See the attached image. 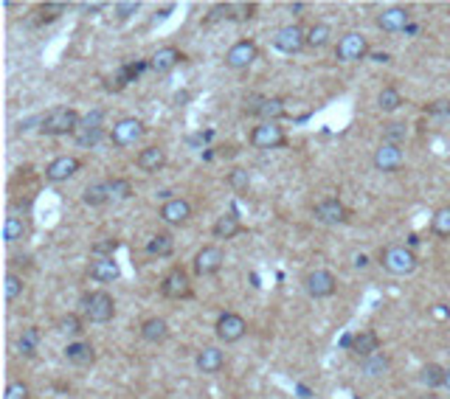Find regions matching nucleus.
Listing matches in <instances>:
<instances>
[{
    "mask_svg": "<svg viewBox=\"0 0 450 399\" xmlns=\"http://www.w3.org/2000/svg\"><path fill=\"white\" fill-rule=\"evenodd\" d=\"M79 113L71 110V107H57L51 110L46 118H43V132L46 135H68V132H76L79 130Z\"/></svg>",
    "mask_w": 450,
    "mask_h": 399,
    "instance_id": "1",
    "label": "nucleus"
},
{
    "mask_svg": "<svg viewBox=\"0 0 450 399\" xmlns=\"http://www.w3.org/2000/svg\"><path fill=\"white\" fill-rule=\"evenodd\" d=\"M380 262H383V267H386L388 273H394V276H408V273H414V267H416V256H414V251L405 248V245H391V248H386L383 256H380Z\"/></svg>",
    "mask_w": 450,
    "mask_h": 399,
    "instance_id": "2",
    "label": "nucleus"
},
{
    "mask_svg": "<svg viewBox=\"0 0 450 399\" xmlns=\"http://www.w3.org/2000/svg\"><path fill=\"white\" fill-rule=\"evenodd\" d=\"M82 312H85V318L93 321V323H107V321H113V315H116V301H113L107 293L82 295Z\"/></svg>",
    "mask_w": 450,
    "mask_h": 399,
    "instance_id": "3",
    "label": "nucleus"
},
{
    "mask_svg": "<svg viewBox=\"0 0 450 399\" xmlns=\"http://www.w3.org/2000/svg\"><path fill=\"white\" fill-rule=\"evenodd\" d=\"M335 54H338V59H341V62H357V59H363V57L369 54V43H366V37H363V34L349 31V34H343V37H341V43H338Z\"/></svg>",
    "mask_w": 450,
    "mask_h": 399,
    "instance_id": "4",
    "label": "nucleus"
},
{
    "mask_svg": "<svg viewBox=\"0 0 450 399\" xmlns=\"http://www.w3.org/2000/svg\"><path fill=\"white\" fill-rule=\"evenodd\" d=\"M161 293L166 295V298H189L191 295V284H189V276H186V270L183 267H172L166 276H163V281H161Z\"/></svg>",
    "mask_w": 450,
    "mask_h": 399,
    "instance_id": "5",
    "label": "nucleus"
},
{
    "mask_svg": "<svg viewBox=\"0 0 450 399\" xmlns=\"http://www.w3.org/2000/svg\"><path fill=\"white\" fill-rule=\"evenodd\" d=\"M273 46L285 54H299L304 46H307V34L301 26H285L273 34Z\"/></svg>",
    "mask_w": 450,
    "mask_h": 399,
    "instance_id": "6",
    "label": "nucleus"
},
{
    "mask_svg": "<svg viewBox=\"0 0 450 399\" xmlns=\"http://www.w3.org/2000/svg\"><path fill=\"white\" fill-rule=\"evenodd\" d=\"M245 332H248V326H245V321H243L237 312H225V315H219V321H217V337H219V340H225V343H237Z\"/></svg>",
    "mask_w": 450,
    "mask_h": 399,
    "instance_id": "7",
    "label": "nucleus"
},
{
    "mask_svg": "<svg viewBox=\"0 0 450 399\" xmlns=\"http://www.w3.org/2000/svg\"><path fill=\"white\" fill-rule=\"evenodd\" d=\"M304 287H307V293H310L313 298H327V295L335 293L338 281H335V276H332L329 270H313V273L304 279Z\"/></svg>",
    "mask_w": 450,
    "mask_h": 399,
    "instance_id": "8",
    "label": "nucleus"
},
{
    "mask_svg": "<svg viewBox=\"0 0 450 399\" xmlns=\"http://www.w3.org/2000/svg\"><path fill=\"white\" fill-rule=\"evenodd\" d=\"M141 135H144V124H141L138 118H121V121L113 127V132H110V138H113L116 146H130V144H135Z\"/></svg>",
    "mask_w": 450,
    "mask_h": 399,
    "instance_id": "9",
    "label": "nucleus"
},
{
    "mask_svg": "<svg viewBox=\"0 0 450 399\" xmlns=\"http://www.w3.org/2000/svg\"><path fill=\"white\" fill-rule=\"evenodd\" d=\"M251 144L257 149H276V146H285V132L276 124H259L251 132Z\"/></svg>",
    "mask_w": 450,
    "mask_h": 399,
    "instance_id": "10",
    "label": "nucleus"
},
{
    "mask_svg": "<svg viewBox=\"0 0 450 399\" xmlns=\"http://www.w3.org/2000/svg\"><path fill=\"white\" fill-rule=\"evenodd\" d=\"M257 59V46L251 40H240L237 46L229 48V54H225V65L240 71V68H248L251 62Z\"/></svg>",
    "mask_w": 450,
    "mask_h": 399,
    "instance_id": "11",
    "label": "nucleus"
},
{
    "mask_svg": "<svg viewBox=\"0 0 450 399\" xmlns=\"http://www.w3.org/2000/svg\"><path fill=\"white\" fill-rule=\"evenodd\" d=\"M79 166H82V163H79L74 155H62V158H57V160H51V163H48L46 177H48L51 183H62V180L74 177V174L79 172Z\"/></svg>",
    "mask_w": 450,
    "mask_h": 399,
    "instance_id": "12",
    "label": "nucleus"
},
{
    "mask_svg": "<svg viewBox=\"0 0 450 399\" xmlns=\"http://www.w3.org/2000/svg\"><path fill=\"white\" fill-rule=\"evenodd\" d=\"M225 256L219 248H203L197 256H194V273L197 276H214L219 267H222Z\"/></svg>",
    "mask_w": 450,
    "mask_h": 399,
    "instance_id": "13",
    "label": "nucleus"
},
{
    "mask_svg": "<svg viewBox=\"0 0 450 399\" xmlns=\"http://www.w3.org/2000/svg\"><path fill=\"white\" fill-rule=\"evenodd\" d=\"M346 217H349V211L338 200H324V203L315 206V220L324 225H341V223H346Z\"/></svg>",
    "mask_w": 450,
    "mask_h": 399,
    "instance_id": "14",
    "label": "nucleus"
},
{
    "mask_svg": "<svg viewBox=\"0 0 450 399\" xmlns=\"http://www.w3.org/2000/svg\"><path fill=\"white\" fill-rule=\"evenodd\" d=\"M374 166H377L380 172H394V169H400V166H402V149H400L397 144H386V141H383V146L374 152Z\"/></svg>",
    "mask_w": 450,
    "mask_h": 399,
    "instance_id": "15",
    "label": "nucleus"
},
{
    "mask_svg": "<svg viewBox=\"0 0 450 399\" xmlns=\"http://www.w3.org/2000/svg\"><path fill=\"white\" fill-rule=\"evenodd\" d=\"M377 26H380L383 31H388V34L405 31V29H408V12L400 9V6H391V9H386V12L377 18Z\"/></svg>",
    "mask_w": 450,
    "mask_h": 399,
    "instance_id": "16",
    "label": "nucleus"
},
{
    "mask_svg": "<svg viewBox=\"0 0 450 399\" xmlns=\"http://www.w3.org/2000/svg\"><path fill=\"white\" fill-rule=\"evenodd\" d=\"M191 217V206L186 200H166L163 209H161V220L163 223H172V225H180Z\"/></svg>",
    "mask_w": 450,
    "mask_h": 399,
    "instance_id": "17",
    "label": "nucleus"
},
{
    "mask_svg": "<svg viewBox=\"0 0 450 399\" xmlns=\"http://www.w3.org/2000/svg\"><path fill=\"white\" fill-rule=\"evenodd\" d=\"M377 349H380V337H377V332H360V335H355V340H352V351L360 357V360H369V357H374L377 354Z\"/></svg>",
    "mask_w": 450,
    "mask_h": 399,
    "instance_id": "18",
    "label": "nucleus"
},
{
    "mask_svg": "<svg viewBox=\"0 0 450 399\" xmlns=\"http://www.w3.org/2000/svg\"><path fill=\"white\" fill-rule=\"evenodd\" d=\"M257 115L262 118V124H276L279 118L287 115V104H285V99H276V96L273 99H262Z\"/></svg>",
    "mask_w": 450,
    "mask_h": 399,
    "instance_id": "19",
    "label": "nucleus"
},
{
    "mask_svg": "<svg viewBox=\"0 0 450 399\" xmlns=\"http://www.w3.org/2000/svg\"><path fill=\"white\" fill-rule=\"evenodd\" d=\"M180 59H183V57H180L177 48H161V51L149 59V68H152L155 74H169Z\"/></svg>",
    "mask_w": 450,
    "mask_h": 399,
    "instance_id": "20",
    "label": "nucleus"
},
{
    "mask_svg": "<svg viewBox=\"0 0 450 399\" xmlns=\"http://www.w3.org/2000/svg\"><path fill=\"white\" fill-rule=\"evenodd\" d=\"M222 363H225V354L219 349H214V346H208V349H203L197 354V368L203 374H217L222 368Z\"/></svg>",
    "mask_w": 450,
    "mask_h": 399,
    "instance_id": "21",
    "label": "nucleus"
},
{
    "mask_svg": "<svg viewBox=\"0 0 450 399\" xmlns=\"http://www.w3.org/2000/svg\"><path fill=\"white\" fill-rule=\"evenodd\" d=\"M240 231H243V225H240V217H237L234 211L222 214V217L214 223V237H217V239H231V237H237Z\"/></svg>",
    "mask_w": 450,
    "mask_h": 399,
    "instance_id": "22",
    "label": "nucleus"
},
{
    "mask_svg": "<svg viewBox=\"0 0 450 399\" xmlns=\"http://www.w3.org/2000/svg\"><path fill=\"white\" fill-rule=\"evenodd\" d=\"M65 357L74 365H90L96 360V351H93L90 343H68L65 346Z\"/></svg>",
    "mask_w": 450,
    "mask_h": 399,
    "instance_id": "23",
    "label": "nucleus"
},
{
    "mask_svg": "<svg viewBox=\"0 0 450 399\" xmlns=\"http://www.w3.org/2000/svg\"><path fill=\"white\" fill-rule=\"evenodd\" d=\"M163 163H166V155H163L161 146H146L138 155V166L144 172H158V169H163Z\"/></svg>",
    "mask_w": 450,
    "mask_h": 399,
    "instance_id": "24",
    "label": "nucleus"
},
{
    "mask_svg": "<svg viewBox=\"0 0 450 399\" xmlns=\"http://www.w3.org/2000/svg\"><path fill=\"white\" fill-rule=\"evenodd\" d=\"M166 335H169V326H166L163 318H149L141 326V337L149 340V343H161V340H166Z\"/></svg>",
    "mask_w": 450,
    "mask_h": 399,
    "instance_id": "25",
    "label": "nucleus"
},
{
    "mask_svg": "<svg viewBox=\"0 0 450 399\" xmlns=\"http://www.w3.org/2000/svg\"><path fill=\"white\" fill-rule=\"evenodd\" d=\"M110 197H113V194H110V180H107V183H93V186H88L85 194H82L85 206H104Z\"/></svg>",
    "mask_w": 450,
    "mask_h": 399,
    "instance_id": "26",
    "label": "nucleus"
},
{
    "mask_svg": "<svg viewBox=\"0 0 450 399\" xmlns=\"http://www.w3.org/2000/svg\"><path fill=\"white\" fill-rule=\"evenodd\" d=\"M118 273L121 270H118V265L113 259H99V262L90 265V279H96V281H116Z\"/></svg>",
    "mask_w": 450,
    "mask_h": 399,
    "instance_id": "27",
    "label": "nucleus"
},
{
    "mask_svg": "<svg viewBox=\"0 0 450 399\" xmlns=\"http://www.w3.org/2000/svg\"><path fill=\"white\" fill-rule=\"evenodd\" d=\"M146 251H149L152 256H172V253H175V242H172L169 234H155V237L146 242Z\"/></svg>",
    "mask_w": 450,
    "mask_h": 399,
    "instance_id": "28",
    "label": "nucleus"
},
{
    "mask_svg": "<svg viewBox=\"0 0 450 399\" xmlns=\"http://www.w3.org/2000/svg\"><path fill=\"white\" fill-rule=\"evenodd\" d=\"M444 371H447V368H442V365H436V363H428V365L419 371V379H422L428 388H439V385H444Z\"/></svg>",
    "mask_w": 450,
    "mask_h": 399,
    "instance_id": "29",
    "label": "nucleus"
},
{
    "mask_svg": "<svg viewBox=\"0 0 450 399\" xmlns=\"http://www.w3.org/2000/svg\"><path fill=\"white\" fill-rule=\"evenodd\" d=\"M23 237H26V223L20 217H9L4 223V239L6 242H20Z\"/></svg>",
    "mask_w": 450,
    "mask_h": 399,
    "instance_id": "30",
    "label": "nucleus"
},
{
    "mask_svg": "<svg viewBox=\"0 0 450 399\" xmlns=\"http://www.w3.org/2000/svg\"><path fill=\"white\" fill-rule=\"evenodd\" d=\"M377 104H380V110L394 113V110L402 104V96H400V90H394V88H383L380 96H377Z\"/></svg>",
    "mask_w": 450,
    "mask_h": 399,
    "instance_id": "31",
    "label": "nucleus"
},
{
    "mask_svg": "<svg viewBox=\"0 0 450 399\" xmlns=\"http://www.w3.org/2000/svg\"><path fill=\"white\" fill-rule=\"evenodd\" d=\"M37 346H40V329H37V326L23 329V335H20V351L32 357V354L37 351Z\"/></svg>",
    "mask_w": 450,
    "mask_h": 399,
    "instance_id": "32",
    "label": "nucleus"
},
{
    "mask_svg": "<svg viewBox=\"0 0 450 399\" xmlns=\"http://www.w3.org/2000/svg\"><path fill=\"white\" fill-rule=\"evenodd\" d=\"M329 26H324V23H318V26H313L310 31H307V46L310 48H321V46H327V40H329Z\"/></svg>",
    "mask_w": 450,
    "mask_h": 399,
    "instance_id": "33",
    "label": "nucleus"
},
{
    "mask_svg": "<svg viewBox=\"0 0 450 399\" xmlns=\"http://www.w3.org/2000/svg\"><path fill=\"white\" fill-rule=\"evenodd\" d=\"M430 228L439 237H450V209H439L433 214V220H430Z\"/></svg>",
    "mask_w": 450,
    "mask_h": 399,
    "instance_id": "34",
    "label": "nucleus"
},
{
    "mask_svg": "<svg viewBox=\"0 0 450 399\" xmlns=\"http://www.w3.org/2000/svg\"><path fill=\"white\" fill-rule=\"evenodd\" d=\"M93 256H99V259H113V253L118 251V239H113V237H107V239H99L93 248Z\"/></svg>",
    "mask_w": 450,
    "mask_h": 399,
    "instance_id": "35",
    "label": "nucleus"
},
{
    "mask_svg": "<svg viewBox=\"0 0 450 399\" xmlns=\"http://www.w3.org/2000/svg\"><path fill=\"white\" fill-rule=\"evenodd\" d=\"M68 12V4H62V0H57V4H43L40 6V18L43 20H57L60 15Z\"/></svg>",
    "mask_w": 450,
    "mask_h": 399,
    "instance_id": "36",
    "label": "nucleus"
},
{
    "mask_svg": "<svg viewBox=\"0 0 450 399\" xmlns=\"http://www.w3.org/2000/svg\"><path fill=\"white\" fill-rule=\"evenodd\" d=\"M386 144H397L400 146V141H405V124H400V121H391V124H386Z\"/></svg>",
    "mask_w": 450,
    "mask_h": 399,
    "instance_id": "37",
    "label": "nucleus"
},
{
    "mask_svg": "<svg viewBox=\"0 0 450 399\" xmlns=\"http://www.w3.org/2000/svg\"><path fill=\"white\" fill-rule=\"evenodd\" d=\"M76 138H79L82 146H90V144H96V141L102 138V127H82V124H79Z\"/></svg>",
    "mask_w": 450,
    "mask_h": 399,
    "instance_id": "38",
    "label": "nucleus"
},
{
    "mask_svg": "<svg viewBox=\"0 0 450 399\" xmlns=\"http://www.w3.org/2000/svg\"><path fill=\"white\" fill-rule=\"evenodd\" d=\"M229 183H231L237 191H245V188L251 186V174H248L245 169H234V172L229 174Z\"/></svg>",
    "mask_w": 450,
    "mask_h": 399,
    "instance_id": "39",
    "label": "nucleus"
},
{
    "mask_svg": "<svg viewBox=\"0 0 450 399\" xmlns=\"http://www.w3.org/2000/svg\"><path fill=\"white\" fill-rule=\"evenodd\" d=\"M110 194H113L116 200H127V197L132 194L130 180H110Z\"/></svg>",
    "mask_w": 450,
    "mask_h": 399,
    "instance_id": "40",
    "label": "nucleus"
},
{
    "mask_svg": "<svg viewBox=\"0 0 450 399\" xmlns=\"http://www.w3.org/2000/svg\"><path fill=\"white\" fill-rule=\"evenodd\" d=\"M20 293H23V279L15 276V273H9V276H6V298L15 301Z\"/></svg>",
    "mask_w": 450,
    "mask_h": 399,
    "instance_id": "41",
    "label": "nucleus"
},
{
    "mask_svg": "<svg viewBox=\"0 0 450 399\" xmlns=\"http://www.w3.org/2000/svg\"><path fill=\"white\" fill-rule=\"evenodd\" d=\"M60 332H65V335H79V332H82V321H79L76 315H65V318H60Z\"/></svg>",
    "mask_w": 450,
    "mask_h": 399,
    "instance_id": "42",
    "label": "nucleus"
},
{
    "mask_svg": "<svg viewBox=\"0 0 450 399\" xmlns=\"http://www.w3.org/2000/svg\"><path fill=\"white\" fill-rule=\"evenodd\" d=\"M6 399H29V385L20 382V379L9 382V385H6Z\"/></svg>",
    "mask_w": 450,
    "mask_h": 399,
    "instance_id": "43",
    "label": "nucleus"
},
{
    "mask_svg": "<svg viewBox=\"0 0 450 399\" xmlns=\"http://www.w3.org/2000/svg\"><path fill=\"white\" fill-rule=\"evenodd\" d=\"M386 365H388V360L386 357H369V360H363V371L369 374V377H377L380 371H386Z\"/></svg>",
    "mask_w": 450,
    "mask_h": 399,
    "instance_id": "44",
    "label": "nucleus"
},
{
    "mask_svg": "<svg viewBox=\"0 0 450 399\" xmlns=\"http://www.w3.org/2000/svg\"><path fill=\"white\" fill-rule=\"evenodd\" d=\"M138 9H141V4H138V0H127V4H116V15H118L121 20L132 18Z\"/></svg>",
    "mask_w": 450,
    "mask_h": 399,
    "instance_id": "45",
    "label": "nucleus"
},
{
    "mask_svg": "<svg viewBox=\"0 0 450 399\" xmlns=\"http://www.w3.org/2000/svg\"><path fill=\"white\" fill-rule=\"evenodd\" d=\"M428 115H450V102H447V99H439V102L428 104Z\"/></svg>",
    "mask_w": 450,
    "mask_h": 399,
    "instance_id": "46",
    "label": "nucleus"
},
{
    "mask_svg": "<svg viewBox=\"0 0 450 399\" xmlns=\"http://www.w3.org/2000/svg\"><path fill=\"white\" fill-rule=\"evenodd\" d=\"M231 12H234V6L225 4V6H217V9H214V18H234Z\"/></svg>",
    "mask_w": 450,
    "mask_h": 399,
    "instance_id": "47",
    "label": "nucleus"
},
{
    "mask_svg": "<svg viewBox=\"0 0 450 399\" xmlns=\"http://www.w3.org/2000/svg\"><path fill=\"white\" fill-rule=\"evenodd\" d=\"M82 9L85 12H99V9H104V4H82Z\"/></svg>",
    "mask_w": 450,
    "mask_h": 399,
    "instance_id": "48",
    "label": "nucleus"
},
{
    "mask_svg": "<svg viewBox=\"0 0 450 399\" xmlns=\"http://www.w3.org/2000/svg\"><path fill=\"white\" fill-rule=\"evenodd\" d=\"M433 315H436V318H447V315H450V312H447V309H444V307H436V309H433Z\"/></svg>",
    "mask_w": 450,
    "mask_h": 399,
    "instance_id": "49",
    "label": "nucleus"
},
{
    "mask_svg": "<svg viewBox=\"0 0 450 399\" xmlns=\"http://www.w3.org/2000/svg\"><path fill=\"white\" fill-rule=\"evenodd\" d=\"M374 62H388V54H374Z\"/></svg>",
    "mask_w": 450,
    "mask_h": 399,
    "instance_id": "50",
    "label": "nucleus"
},
{
    "mask_svg": "<svg viewBox=\"0 0 450 399\" xmlns=\"http://www.w3.org/2000/svg\"><path fill=\"white\" fill-rule=\"evenodd\" d=\"M444 388H450V368L444 371Z\"/></svg>",
    "mask_w": 450,
    "mask_h": 399,
    "instance_id": "51",
    "label": "nucleus"
},
{
    "mask_svg": "<svg viewBox=\"0 0 450 399\" xmlns=\"http://www.w3.org/2000/svg\"><path fill=\"white\" fill-rule=\"evenodd\" d=\"M419 399H436V396H433V393H425V396H419Z\"/></svg>",
    "mask_w": 450,
    "mask_h": 399,
    "instance_id": "52",
    "label": "nucleus"
}]
</instances>
